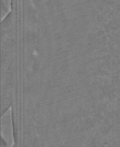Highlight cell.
I'll return each mask as SVG.
<instances>
[{
    "label": "cell",
    "mask_w": 120,
    "mask_h": 147,
    "mask_svg": "<svg viewBox=\"0 0 120 147\" xmlns=\"http://www.w3.org/2000/svg\"><path fill=\"white\" fill-rule=\"evenodd\" d=\"M11 0H1V17L2 20L7 16L11 11Z\"/></svg>",
    "instance_id": "1"
}]
</instances>
